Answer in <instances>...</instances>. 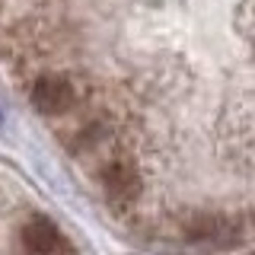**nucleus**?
Returning <instances> with one entry per match:
<instances>
[{
    "instance_id": "f257e3e1",
    "label": "nucleus",
    "mask_w": 255,
    "mask_h": 255,
    "mask_svg": "<svg viewBox=\"0 0 255 255\" xmlns=\"http://www.w3.org/2000/svg\"><path fill=\"white\" fill-rule=\"evenodd\" d=\"M29 99L42 115L58 118V115H67L77 106V90L64 74H42V77L32 80Z\"/></svg>"
}]
</instances>
